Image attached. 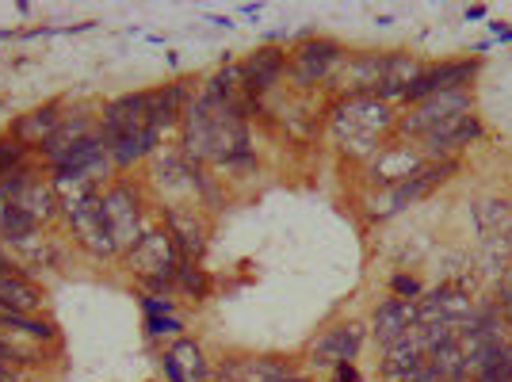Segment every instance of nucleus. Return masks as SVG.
I'll list each match as a JSON object with an SVG mask.
<instances>
[{
  "instance_id": "1",
  "label": "nucleus",
  "mask_w": 512,
  "mask_h": 382,
  "mask_svg": "<svg viewBox=\"0 0 512 382\" xmlns=\"http://www.w3.org/2000/svg\"><path fill=\"white\" fill-rule=\"evenodd\" d=\"M100 191H104L100 184H77L73 191H65L62 218L77 249H85L92 260H115V256H123V249H119L115 230L100 207Z\"/></svg>"
},
{
  "instance_id": "2",
  "label": "nucleus",
  "mask_w": 512,
  "mask_h": 382,
  "mask_svg": "<svg viewBox=\"0 0 512 382\" xmlns=\"http://www.w3.org/2000/svg\"><path fill=\"white\" fill-rule=\"evenodd\" d=\"M123 264L130 268V276L146 287V295H172V291H176V272H180L184 256L172 245V237L165 226H153V230H146V237L123 256Z\"/></svg>"
},
{
  "instance_id": "3",
  "label": "nucleus",
  "mask_w": 512,
  "mask_h": 382,
  "mask_svg": "<svg viewBox=\"0 0 512 382\" xmlns=\"http://www.w3.org/2000/svg\"><path fill=\"white\" fill-rule=\"evenodd\" d=\"M398 123L390 104L375 100V96H344L341 104L333 107L329 127L337 134V142H367V149H375L371 142Z\"/></svg>"
},
{
  "instance_id": "4",
  "label": "nucleus",
  "mask_w": 512,
  "mask_h": 382,
  "mask_svg": "<svg viewBox=\"0 0 512 382\" xmlns=\"http://www.w3.org/2000/svg\"><path fill=\"white\" fill-rule=\"evenodd\" d=\"M100 207H104L107 222H111V230H115V241H119V249L123 256L146 237V199H142V191L134 180H111L104 191H100Z\"/></svg>"
},
{
  "instance_id": "5",
  "label": "nucleus",
  "mask_w": 512,
  "mask_h": 382,
  "mask_svg": "<svg viewBox=\"0 0 512 382\" xmlns=\"http://www.w3.org/2000/svg\"><path fill=\"white\" fill-rule=\"evenodd\" d=\"M470 111H474L470 88L467 92H440V96H428V100L409 107V115H402L394 127L402 130V134H409V138H428V134H436V130L459 123Z\"/></svg>"
},
{
  "instance_id": "6",
  "label": "nucleus",
  "mask_w": 512,
  "mask_h": 382,
  "mask_svg": "<svg viewBox=\"0 0 512 382\" xmlns=\"http://www.w3.org/2000/svg\"><path fill=\"white\" fill-rule=\"evenodd\" d=\"M482 69V58H463V62H444V65H428L413 77V85L406 88V100L409 107L428 100V96H440V92H467L474 85Z\"/></svg>"
},
{
  "instance_id": "7",
  "label": "nucleus",
  "mask_w": 512,
  "mask_h": 382,
  "mask_svg": "<svg viewBox=\"0 0 512 382\" xmlns=\"http://www.w3.org/2000/svg\"><path fill=\"white\" fill-rule=\"evenodd\" d=\"M459 169V161H425L421 169H413L406 180H398V184H390L386 191V203L379 218H390V214L406 211L409 203H417V199H425L432 191L440 188V184H448L451 172Z\"/></svg>"
},
{
  "instance_id": "8",
  "label": "nucleus",
  "mask_w": 512,
  "mask_h": 382,
  "mask_svg": "<svg viewBox=\"0 0 512 382\" xmlns=\"http://www.w3.org/2000/svg\"><path fill=\"white\" fill-rule=\"evenodd\" d=\"M161 218H165V230H169L172 245L180 249L184 260H199V256L207 253V237H211V226H207V218L188 207V203H165L161 207Z\"/></svg>"
},
{
  "instance_id": "9",
  "label": "nucleus",
  "mask_w": 512,
  "mask_h": 382,
  "mask_svg": "<svg viewBox=\"0 0 512 382\" xmlns=\"http://www.w3.org/2000/svg\"><path fill=\"white\" fill-rule=\"evenodd\" d=\"M363 340H367V325L363 321H341L333 329H325L314 344H310V363L318 367H341L360 356Z\"/></svg>"
},
{
  "instance_id": "10",
  "label": "nucleus",
  "mask_w": 512,
  "mask_h": 382,
  "mask_svg": "<svg viewBox=\"0 0 512 382\" xmlns=\"http://www.w3.org/2000/svg\"><path fill=\"white\" fill-rule=\"evenodd\" d=\"M344 46L337 39H302L295 50H291V73L299 77L302 85H318L325 81L337 65L344 62Z\"/></svg>"
},
{
  "instance_id": "11",
  "label": "nucleus",
  "mask_w": 512,
  "mask_h": 382,
  "mask_svg": "<svg viewBox=\"0 0 512 382\" xmlns=\"http://www.w3.org/2000/svg\"><path fill=\"white\" fill-rule=\"evenodd\" d=\"M237 69H241V92L253 100V96H264L279 85V77L291 69V54L279 46H260Z\"/></svg>"
},
{
  "instance_id": "12",
  "label": "nucleus",
  "mask_w": 512,
  "mask_h": 382,
  "mask_svg": "<svg viewBox=\"0 0 512 382\" xmlns=\"http://www.w3.org/2000/svg\"><path fill=\"white\" fill-rule=\"evenodd\" d=\"M474 298L459 283H440L436 291L417 298V321H444V325H463L474 318Z\"/></svg>"
},
{
  "instance_id": "13",
  "label": "nucleus",
  "mask_w": 512,
  "mask_h": 382,
  "mask_svg": "<svg viewBox=\"0 0 512 382\" xmlns=\"http://www.w3.org/2000/svg\"><path fill=\"white\" fill-rule=\"evenodd\" d=\"M482 134H486L482 119L470 111V115H463L459 123H451V127L421 138V146H425V161H459V153H463L470 142H478Z\"/></svg>"
},
{
  "instance_id": "14",
  "label": "nucleus",
  "mask_w": 512,
  "mask_h": 382,
  "mask_svg": "<svg viewBox=\"0 0 512 382\" xmlns=\"http://www.w3.org/2000/svg\"><path fill=\"white\" fill-rule=\"evenodd\" d=\"M417 325V298H383L371 314V337L379 340L383 348L398 344L402 337H409V329Z\"/></svg>"
},
{
  "instance_id": "15",
  "label": "nucleus",
  "mask_w": 512,
  "mask_h": 382,
  "mask_svg": "<svg viewBox=\"0 0 512 382\" xmlns=\"http://www.w3.org/2000/svg\"><path fill=\"white\" fill-rule=\"evenodd\" d=\"M43 306V287L27 276L23 268L0 276V310H12V314H39Z\"/></svg>"
},
{
  "instance_id": "16",
  "label": "nucleus",
  "mask_w": 512,
  "mask_h": 382,
  "mask_svg": "<svg viewBox=\"0 0 512 382\" xmlns=\"http://www.w3.org/2000/svg\"><path fill=\"white\" fill-rule=\"evenodd\" d=\"M0 329H4L8 337L31 340L35 348H43V344H62L58 321L43 318V314H12V310H0Z\"/></svg>"
},
{
  "instance_id": "17",
  "label": "nucleus",
  "mask_w": 512,
  "mask_h": 382,
  "mask_svg": "<svg viewBox=\"0 0 512 382\" xmlns=\"http://www.w3.org/2000/svg\"><path fill=\"white\" fill-rule=\"evenodd\" d=\"M62 100H54V104H43L35 107V111H27V115H20L16 123H12V138H20V142H27V146H43L46 138L54 134V130L62 127Z\"/></svg>"
},
{
  "instance_id": "18",
  "label": "nucleus",
  "mask_w": 512,
  "mask_h": 382,
  "mask_svg": "<svg viewBox=\"0 0 512 382\" xmlns=\"http://www.w3.org/2000/svg\"><path fill=\"white\" fill-rule=\"evenodd\" d=\"M428 363V356L413 344V337H402L398 344L386 348V360H383V379L386 382H409L421 367Z\"/></svg>"
},
{
  "instance_id": "19",
  "label": "nucleus",
  "mask_w": 512,
  "mask_h": 382,
  "mask_svg": "<svg viewBox=\"0 0 512 382\" xmlns=\"http://www.w3.org/2000/svg\"><path fill=\"white\" fill-rule=\"evenodd\" d=\"M169 356H172V363L184 371V379L188 382H211L214 363L207 360V352H203V344H199V340H192V337L172 340Z\"/></svg>"
},
{
  "instance_id": "20",
  "label": "nucleus",
  "mask_w": 512,
  "mask_h": 382,
  "mask_svg": "<svg viewBox=\"0 0 512 382\" xmlns=\"http://www.w3.org/2000/svg\"><path fill=\"white\" fill-rule=\"evenodd\" d=\"M428 367L436 371V375H444V379H470V363H467V352L459 348V337L448 340V344H440V348H432L428 352Z\"/></svg>"
},
{
  "instance_id": "21",
  "label": "nucleus",
  "mask_w": 512,
  "mask_h": 382,
  "mask_svg": "<svg viewBox=\"0 0 512 382\" xmlns=\"http://www.w3.org/2000/svg\"><path fill=\"white\" fill-rule=\"evenodd\" d=\"M474 222H478L482 237L497 234L501 226L512 222V203L509 199H478V203H474Z\"/></svg>"
},
{
  "instance_id": "22",
  "label": "nucleus",
  "mask_w": 512,
  "mask_h": 382,
  "mask_svg": "<svg viewBox=\"0 0 512 382\" xmlns=\"http://www.w3.org/2000/svg\"><path fill=\"white\" fill-rule=\"evenodd\" d=\"M211 287L214 283L203 268H195L192 260H184V264H180V272H176V291H184L192 302H207V298H211Z\"/></svg>"
},
{
  "instance_id": "23",
  "label": "nucleus",
  "mask_w": 512,
  "mask_h": 382,
  "mask_svg": "<svg viewBox=\"0 0 512 382\" xmlns=\"http://www.w3.org/2000/svg\"><path fill=\"white\" fill-rule=\"evenodd\" d=\"M31 153H35V149L27 146V142L8 134V138L0 142V180H8V176L20 172L23 165H31Z\"/></svg>"
},
{
  "instance_id": "24",
  "label": "nucleus",
  "mask_w": 512,
  "mask_h": 382,
  "mask_svg": "<svg viewBox=\"0 0 512 382\" xmlns=\"http://www.w3.org/2000/svg\"><path fill=\"white\" fill-rule=\"evenodd\" d=\"M146 337L150 340H180L184 337V321L169 314V318H146Z\"/></svg>"
},
{
  "instance_id": "25",
  "label": "nucleus",
  "mask_w": 512,
  "mask_h": 382,
  "mask_svg": "<svg viewBox=\"0 0 512 382\" xmlns=\"http://www.w3.org/2000/svg\"><path fill=\"white\" fill-rule=\"evenodd\" d=\"M138 302H142L146 318H169V314H176V302L169 295H142Z\"/></svg>"
},
{
  "instance_id": "26",
  "label": "nucleus",
  "mask_w": 512,
  "mask_h": 382,
  "mask_svg": "<svg viewBox=\"0 0 512 382\" xmlns=\"http://www.w3.org/2000/svg\"><path fill=\"white\" fill-rule=\"evenodd\" d=\"M493 310H497L501 325L512 333V283H501V287H497V295H493Z\"/></svg>"
},
{
  "instance_id": "27",
  "label": "nucleus",
  "mask_w": 512,
  "mask_h": 382,
  "mask_svg": "<svg viewBox=\"0 0 512 382\" xmlns=\"http://www.w3.org/2000/svg\"><path fill=\"white\" fill-rule=\"evenodd\" d=\"M390 287H394V298H417L421 295V283L413 276H394L390 279Z\"/></svg>"
},
{
  "instance_id": "28",
  "label": "nucleus",
  "mask_w": 512,
  "mask_h": 382,
  "mask_svg": "<svg viewBox=\"0 0 512 382\" xmlns=\"http://www.w3.org/2000/svg\"><path fill=\"white\" fill-rule=\"evenodd\" d=\"M474 382H512V360L497 363V367H490V371H482Z\"/></svg>"
},
{
  "instance_id": "29",
  "label": "nucleus",
  "mask_w": 512,
  "mask_h": 382,
  "mask_svg": "<svg viewBox=\"0 0 512 382\" xmlns=\"http://www.w3.org/2000/svg\"><path fill=\"white\" fill-rule=\"evenodd\" d=\"M161 375H165V382H188V379H184V371H180V367H176V363H172V356H169V352H165V356H161Z\"/></svg>"
},
{
  "instance_id": "30",
  "label": "nucleus",
  "mask_w": 512,
  "mask_h": 382,
  "mask_svg": "<svg viewBox=\"0 0 512 382\" xmlns=\"http://www.w3.org/2000/svg\"><path fill=\"white\" fill-rule=\"evenodd\" d=\"M337 371V382H360L356 379V367L352 363H341V367H333Z\"/></svg>"
},
{
  "instance_id": "31",
  "label": "nucleus",
  "mask_w": 512,
  "mask_h": 382,
  "mask_svg": "<svg viewBox=\"0 0 512 382\" xmlns=\"http://www.w3.org/2000/svg\"><path fill=\"white\" fill-rule=\"evenodd\" d=\"M16 268H20V264L4 253V245H0V276H8V272H16Z\"/></svg>"
},
{
  "instance_id": "32",
  "label": "nucleus",
  "mask_w": 512,
  "mask_h": 382,
  "mask_svg": "<svg viewBox=\"0 0 512 382\" xmlns=\"http://www.w3.org/2000/svg\"><path fill=\"white\" fill-rule=\"evenodd\" d=\"M486 16V8L482 4H474V8H467V20H482Z\"/></svg>"
},
{
  "instance_id": "33",
  "label": "nucleus",
  "mask_w": 512,
  "mask_h": 382,
  "mask_svg": "<svg viewBox=\"0 0 512 382\" xmlns=\"http://www.w3.org/2000/svg\"><path fill=\"white\" fill-rule=\"evenodd\" d=\"M241 16H260V4H241Z\"/></svg>"
},
{
  "instance_id": "34",
  "label": "nucleus",
  "mask_w": 512,
  "mask_h": 382,
  "mask_svg": "<svg viewBox=\"0 0 512 382\" xmlns=\"http://www.w3.org/2000/svg\"><path fill=\"white\" fill-rule=\"evenodd\" d=\"M276 382H310V379H306V375H295V371H291V375H283V379H276Z\"/></svg>"
},
{
  "instance_id": "35",
  "label": "nucleus",
  "mask_w": 512,
  "mask_h": 382,
  "mask_svg": "<svg viewBox=\"0 0 512 382\" xmlns=\"http://www.w3.org/2000/svg\"><path fill=\"white\" fill-rule=\"evenodd\" d=\"M0 382H23V379H0Z\"/></svg>"
}]
</instances>
